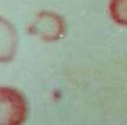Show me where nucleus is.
Instances as JSON below:
<instances>
[{"mask_svg": "<svg viewBox=\"0 0 127 125\" xmlns=\"http://www.w3.org/2000/svg\"><path fill=\"white\" fill-rule=\"evenodd\" d=\"M27 116L24 95L14 88H0V125H23Z\"/></svg>", "mask_w": 127, "mask_h": 125, "instance_id": "1", "label": "nucleus"}, {"mask_svg": "<svg viewBox=\"0 0 127 125\" xmlns=\"http://www.w3.org/2000/svg\"><path fill=\"white\" fill-rule=\"evenodd\" d=\"M28 32L42 41L53 42L65 36L66 22L58 13L44 11L36 14L34 20L28 26Z\"/></svg>", "mask_w": 127, "mask_h": 125, "instance_id": "2", "label": "nucleus"}, {"mask_svg": "<svg viewBox=\"0 0 127 125\" xmlns=\"http://www.w3.org/2000/svg\"><path fill=\"white\" fill-rule=\"evenodd\" d=\"M13 26L8 22L5 21L4 19H1V34L6 36H1V45H4L6 42V47L1 50V61H9L13 57L14 52H15V46H17V41H15V33H14Z\"/></svg>", "mask_w": 127, "mask_h": 125, "instance_id": "3", "label": "nucleus"}, {"mask_svg": "<svg viewBox=\"0 0 127 125\" xmlns=\"http://www.w3.org/2000/svg\"><path fill=\"white\" fill-rule=\"evenodd\" d=\"M108 8L114 22L127 26V0H111Z\"/></svg>", "mask_w": 127, "mask_h": 125, "instance_id": "4", "label": "nucleus"}]
</instances>
